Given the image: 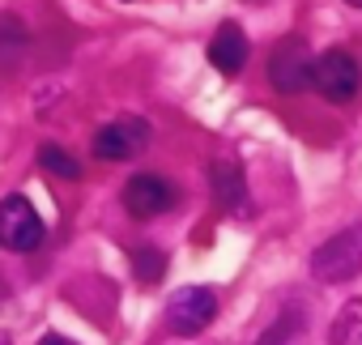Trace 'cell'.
Masks as SVG:
<instances>
[{
  "mask_svg": "<svg viewBox=\"0 0 362 345\" xmlns=\"http://www.w3.org/2000/svg\"><path fill=\"white\" fill-rule=\"evenodd\" d=\"M328 345H362V298H349V303L337 311Z\"/></svg>",
  "mask_w": 362,
  "mask_h": 345,
  "instance_id": "obj_11",
  "label": "cell"
},
{
  "mask_svg": "<svg viewBox=\"0 0 362 345\" xmlns=\"http://www.w3.org/2000/svg\"><path fill=\"white\" fill-rule=\"evenodd\" d=\"M145 145H149V124L136 115L111 119L94 132V158H103V162H128V158L145 153Z\"/></svg>",
  "mask_w": 362,
  "mask_h": 345,
  "instance_id": "obj_6",
  "label": "cell"
},
{
  "mask_svg": "<svg viewBox=\"0 0 362 345\" xmlns=\"http://www.w3.org/2000/svg\"><path fill=\"white\" fill-rule=\"evenodd\" d=\"M39 162H43V170H52V175H60V180H81V162L69 149H60L56 141L39 145Z\"/></svg>",
  "mask_w": 362,
  "mask_h": 345,
  "instance_id": "obj_12",
  "label": "cell"
},
{
  "mask_svg": "<svg viewBox=\"0 0 362 345\" xmlns=\"http://www.w3.org/2000/svg\"><path fill=\"white\" fill-rule=\"evenodd\" d=\"M26 43H30V35H26L22 18H13V13H0V64H5V69H13V64L26 56Z\"/></svg>",
  "mask_w": 362,
  "mask_h": 345,
  "instance_id": "obj_10",
  "label": "cell"
},
{
  "mask_svg": "<svg viewBox=\"0 0 362 345\" xmlns=\"http://www.w3.org/2000/svg\"><path fill=\"white\" fill-rule=\"evenodd\" d=\"M119 201H124V209H128L136 222H149V218H158V214L175 209L179 192H175V184H170V180L153 175V170H141V175H132V180L124 184Z\"/></svg>",
  "mask_w": 362,
  "mask_h": 345,
  "instance_id": "obj_5",
  "label": "cell"
},
{
  "mask_svg": "<svg viewBox=\"0 0 362 345\" xmlns=\"http://www.w3.org/2000/svg\"><path fill=\"white\" fill-rule=\"evenodd\" d=\"M362 273V226H349V230H337L328 243H320L311 252V277L324 281V286H337V281H349Z\"/></svg>",
  "mask_w": 362,
  "mask_h": 345,
  "instance_id": "obj_2",
  "label": "cell"
},
{
  "mask_svg": "<svg viewBox=\"0 0 362 345\" xmlns=\"http://www.w3.org/2000/svg\"><path fill=\"white\" fill-rule=\"evenodd\" d=\"M345 5H354V9H362V0H345Z\"/></svg>",
  "mask_w": 362,
  "mask_h": 345,
  "instance_id": "obj_16",
  "label": "cell"
},
{
  "mask_svg": "<svg viewBox=\"0 0 362 345\" xmlns=\"http://www.w3.org/2000/svg\"><path fill=\"white\" fill-rule=\"evenodd\" d=\"M209 192L214 201L230 214V218H247L252 201H247V180H243V166L235 158H218L209 162Z\"/></svg>",
  "mask_w": 362,
  "mask_h": 345,
  "instance_id": "obj_8",
  "label": "cell"
},
{
  "mask_svg": "<svg viewBox=\"0 0 362 345\" xmlns=\"http://www.w3.org/2000/svg\"><path fill=\"white\" fill-rule=\"evenodd\" d=\"M132 273L141 286H158L166 277V256L158 247H132Z\"/></svg>",
  "mask_w": 362,
  "mask_h": 345,
  "instance_id": "obj_13",
  "label": "cell"
},
{
  "mask_svg": "<svg viewBox=\"0 0 362 345\" xmlns=\"http://www.w3.org/2000/svg\"><path fill=\"white\" fill-rule=\"evenodd\" d=\"M43 218L35 214V205L26 197H5L0 201V247L5 252H35L43 243Z\"/></svg>",
  "mask_w": 362,
  "mask_h": 345,
  "instance_id": "obj_3",
  "label": "cell"
},
{
  "mask_svg": "<svg viewBox=\"0 0 362 345\" xmlns=\"http://www.w3.org/2000/svg\"><path fill=\"white\" fill-rule=\"evenodd\" d=\"M307 90H315V94H320L324 103H332V107H345V103H354L358 90H362V69H358V60H354L345 47H328L324 56L311 60Z\"/></svg>",
  "mask_w": 362,
  "mask_h": 345,
  "instance_id": "obj_1",
  "label": "cell"
},
{
  "mask_svg": "<svg viewBox=\"0 0 362 345\" xmlns=\"http://www.w3.org/2000/svg\"><path fill=\"white\" fill-rule=\"evenodd\" d=\"M294 328H298V315L290 311V315H286L281 324H273V328H269V337H264L260 345H277V341H286V337H294Z\"/></svg>",
  "mask_w": 362,
  "mask_h": 345,
  "instance_id": "obj_14",
  "label": "cell"
},
{
  "mask_svg": "<svg viewBox=\"0 0 362 345\" xmlns=\"http://www.w3.org/2000/svg\"><path fill=\"white\" fill-rule=\"evenodd\" d=\"M39 345H73V341H64V337H60V332H47V337H43V341H39Z\"/></svg>",
  "mask_w": 362,
  "mask_h": 345,
  "instance_id": "obj_15",
  "label": "cell"
},
{
  "mask_svg": "<svg viewBox=\"0 0 362 345\" xmlns=\"http://www.w3.org/2000/svg\"><path fill=\"white\" fill-rule=\"evenodd\" d=\"M214 315H218V294H214L209 286H184V290L166 303V324H170L175 332H184V337L209 328Z\"/></svg>",
  "mask_w": 362,
  "mask_h": 345,
  "instance_id": "obj_7",
  "label": "cell"
},
{
  "mask_svg": "<svg viewBox=\"0 0 362 345\" xmlns=\"http://www.w3.org/2000/svg\"><path fill=\"white\" fill-rule=\"evenodd\" d=\"M209 60H214V69L222 77H239L243 73V64H247V39H243V30L235 22L218 26V35L209 43Z\"/></svg>",
  "mask_w": 362,
  "mask_h": 345,
  "instance_id": "obj_9",
  "label": "cell"
},
{
  "mask_svg": "<svg viewBox=\"0 0 362 345\" xmlns=\"http://www.w3.org/2000/svg\"><path fill=\"white\" fill-rule=\"evenodd\" d=\"M311 47L298 39V35H286L273 56H269V81L277 94H303L307 90V77H311Z\"/></svg>",
  "mask_w": 362,
  "mask_h": 345,
  "instance_id": "obj_4",
  "label": "cell"
}]
</instances>
